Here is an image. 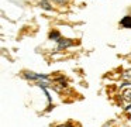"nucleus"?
I'll return each instance as SVG.
<instances>
[{"label":"nucleus","instance_id":"f257e3e1","mask_svg":"<svg viewBox=\"0 0 131 127\" xmlns=\"http://www.w3.org/2000/svg\"><path fill=\"white\" fill-rule=\"evenodd\" d=\"M24 76L30 81H41V79H48L47 75H42V73H34V72H24Z\"/></svg>","mask_w":131,"mask_h":127},{"label":"nucleus","instance_id":"f03ea898","mask_svg":"<svg viewBox=\"0 0 131 127\" xmlns=\"http://www.w3.org/2000/svg\"><path fill=\"white\" fill-rule=\"evenodd\" d=\"M72 45H75V41H72V40H68V38L58 40V50H65V48H69Z\"/></svg>","mask_w":131,"mask_h":127},{"label":"nucleus","instance_id":"7ed1b4c3","mask_svg":"<svg viewBox=\"0 0 131 127\" xmlns=\"http://www.w3.org/2000/svg\"><path fill=\"white\" fill-rule=\"evenodd\" d=\"M120 25L123 28H131V16H125L120 20Z\"/></svg>","mask_w":131,"mask_h":127},{"label":"nucleus","instance_id":"20e7f679","mask_svg":"<svg viewBox=\"0 0 131 127\" xmlns=\"http://www.w3.org/2000/svg\"><path fill=\"white\" fill-rule=\"evenodd\" d=\"M49 40H54V41H58V40L61 38V34H59V31H57V30H54V31H51L49 33Z\"/></svg>","mask_w":131,"mask_h":127},{"label":"nucleus","instance_id":"39448f33","mask_svg":"<svg viewBox=\"0 0 131 127\" xmlns=\"http://www.w3.org/2000/svg\"><path fill=\"white\" fill-rule=\"evenodd\" d=\"M40 7H41V8H44V10H48V11H51V10H52V6L49 4L48 2H41V3H40Z\"/></svg>","mask_w":131,"mask_h":127},{"label":"nucleus","instance_id":"423d86ee","mask_svg":"<svg viewBox=\"0 0 131 127\" xmlns=\"http://www.w3.org/2000/svg\"><path fill=\"white\" fill-rule=\"evenodd\" d=\"M37 85H38L40 87H42V89H44V87H48V86H49V83H47V82H42V81L37 82Z\"/></svg>","mask_w":131,"mask_h":127},{"label":"nucleus","instance_id":"0eeeda50","mask_svg":"<svg viewBox=\"0 0 131 127\" xmlns=\"http://www.w3.org/2000/svg\"><path fill=\"white\" fill-rule=\"evenodd\" d=\"M57 127H73L72 123H65V124H61V126H57Z\"/></svg>","mask_w":131,"mask_h":127},{"label":"nucleus","instance_id":"6e6552de","mask_svg":"<svg viewBox=\"0 0 131 127\" xmlns=\"http://www.w3.org/2000/svg\"><path fill=\"white\" fill-rule=\"evenodd\" d=\"M55 2H57V3H59V4H62V3L65 2V0H55Z\"/></svg>","mask_w":131,"mask_h":127}]
</instances>
